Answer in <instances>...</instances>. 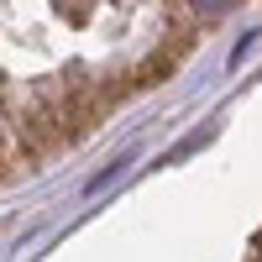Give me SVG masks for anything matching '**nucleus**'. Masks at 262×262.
Instances as JSON below:
<instances>
[{
	"label": "nucleus",
	"mask_w": 262,
	"mask_h": 262,
	"mask_svg": "<svg viewBox=\"0 0 262 262\" xmlns=\"http://www.w3.org/2000/svg\"><path fill=\"white\" fill-rule=\"evenodd\" d=\"M121 168H126V158H116V163H105V168L95 173V179H90V189H100V184H111V179H116Z\"/></svg>",
	"instance_id": "nucleus-1"
},
{
	"label": "nucleus",
	"mask_w": 262,
	"mask_h": 262,
	"mask_svg": "<svg viewBox=\"0 0 262 262\" xmlns=\"http://www.w3.org/2000/svg\"><path fill=\"white\" fill-rule=\"evenodd\" d=\"M194 6L210 11V16H221V11H231V6H236V0H194Z\"/></svg>",
	"instance_id": "nucleus-2"
},
{
	"label": "nucleus",
	"mask_w": 262,
	"mask_h": 262,
	"mask_svg": "<svg viewBox=\"0 0 262 262\" xmlns=\"http://www.w3.org/2000/svg\"><path fill=\"white\" fill-rule=\"evenodd\" d=\"M252 42H257V32H247V37H242V42H236V53H231V63H242V58H247V53H252Z\"/></svg>",
	"instance_id": "nucleus-3"
}]
</instances>
